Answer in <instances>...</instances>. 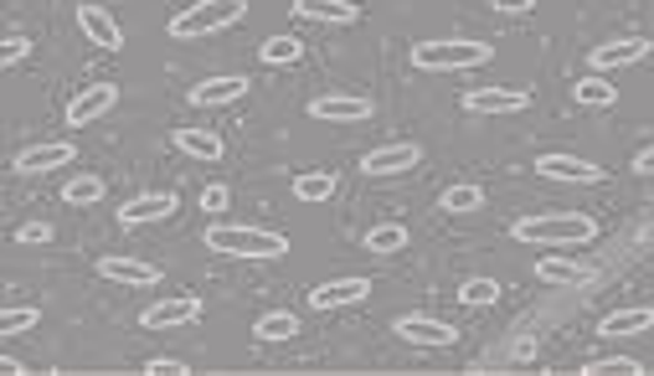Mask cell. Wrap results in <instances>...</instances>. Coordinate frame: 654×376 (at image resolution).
Wrapping results in <instances>:
<instances>
[{"instance_id":"23","label":"cell","mask_w":654,"mask_h":376,"mask_svg":"<svg viewBox=\"0 0 654 376\" xmlns=\"http://www.w3.org/2000/svg\"><path fill=\"white\" fill-rule=\"evenodd\" d=\"M572 93H577V103H587V109H613V103H619V88L608 83V72H587V78H577Z\"/></svg>"},{"instance_id":"24","label":"cell","mask_w":654,"mask_h":376,"mask_svg":"<svg viewBox=\"0 0 654 376\" xmlns=\"http://www.w3.org/2000/svg\"><path fill=\"white\" fill-rule=\"evenodd\" d=\"M438 206H443L449 217H464V212H480V206H485V191L474 186V181H453V186L438 196Z\"/></svg>"},{"instance_id":"35","label":"cell","mask_w":654,"mask_h":376,"mask_svg":"<svg viewBox=\"0 0 654 376\" xmlns=\"http://www.w3.org/2000/svg\"><path fill=\"white\" fill-rule=\"evenodd\" d=\"M227 202H233V191L222 186V181H212V186L202 191V212H212V217H217V212H227Z\"/></svg>"},{"instance_id":"13","label":"cell","mask_w":654,"mask_h":376,"mask_svg":"<svg viewBox=\"0 0 654 376\" xmlns=\"http://www.w3.org/2000/svg\"><path fill=\"white\" fill-rule=\"evenodd\" d=\"M392 330H397V341H407V345H438V351L459 341V330L443 326V320H433V315H397V320H392Z\"/></svg>"},{"instance_id":"7","label":"cell","mask_w":654,"mask_h":376,"mask_svg":"<svg viewBox=\"0 0 654 376\" xmlns=\"http://www.w3.org/2000/svg\"><path fill=\"white\" fill-rule=\"evenodd\" d=\"M309 119L315 124H367L371 99L367 93H319V99H309Z\"/></svg>"},{"instance_id":"27","label":"cell","mask_w":654,"mask_h":376,"mask_svg":"<svg viewBox=\"0 0 654 376\" xmlns=\"http://www.w3.org/2000/svg\"><path fill=\"white\" fill-rule=\"evenodd\" d=\"M294 196H300V202H309V206L330 202V196H336V175H330V171H304V175H294Z\"/></svg>"},{"instance_id":"3","label":"cell","mask_w":654,"mask_h":376,"mask_svg":"<svg viewBox=\"0 0 654 376\" xmlns=\"http://www.w3.org/2000/svg\"><path fill=\"white\" fill-rule=\"evenodd\" d=\"M243 16H248V0H196L191 11L170 16V36L176 42H202V36H217L227 26H237Z\"/></svg>"},{"instance_id":"16","label":"cell","mask_w":654,"mask_h":376,"mask_svg":"<svg viewBox=\"0 0 654 376\" xmlns=\"http://www.w3.org/2000/svg\"><path fill=\"white\" fill-rule=\"evenodd\" d=\"M248 93V78L243 72H217V78H202V83H191V103L196 109H227Z\"/></svg>"},{"instance_id":"1","label":"cell","mask_w":654,"mask_h":376,"mask_svg":"<svg viewBox=\"0 0 654 376\" xmlns=\"http://www.w3.org/2000/svg\"><path fill=\"white\" fill-rule=\"evenodd\" d=\"M510 238L526 248H583L598 238V223L583 212H556V217H520L510 227Z\"/></svg>"},{"instance_id":"10","label":"cell","mask_w":654,"mask_h":376,"mask_svg":"<svg viewBox=\"0 0 654 376\" xmlns=\"http://www.w3.org/2000/svg\"><path fill=\"white\" fill-rule=\"evenodd\" d=\"M537 175L562 181V186H598V181H604V171H598L593 160H583V155H556V150L537 160Z\"/></svg>"},{"instance_id":"11","label":"cell","mask_w":654,"mask_h":376,"mask_svg":"<svg viewBox=\"0 0 654 376\" xmlns=\"http://www.w3.org/2000/svg\"><path fill=\"white\" fill-rule=\"evenodd\" d=\"M99 274L109 278V284H124V289H155V284H160V269L145 263V258H129V253L99 258Z\"/></svg>"},{"instance_id":"39","label":"cell","mask_w":654,"mask_h":376,"mask_svg":"<svg viewBox=\"0 0 654 376\" xmlns=\"http://www.w3.org/2000/svg\"><path fill=\"white\" fill-rule=\"evenodd\" d=\"M510 356H516V361H531V356H537V341H531V335H520V341L510 345Z\"/></svg>"},{"instance_id":"19","label":"cell","mask_w":654,"mask_h":376,"mask_svg":"<svg viewBox=\"0 0 654 376\" xmlns=\"http://www.w3.org/2000/svg\"><path fill=\"white\" fill-rule=\"evenodd\" d=\"M644 330H654V305L608 309L604 326H598V335H608V341H623V335H644Z\"/></svg>"},{"instance_id":"28","label":"cell","mask_w":654,"mask_h":376,"mask_svg":"<svg viewBox=\"0 0 654 376\" xmlns=\"http://www.w3.org/2000/svg\"><path fill=\"white\" fill-rule=\"evenodd\" d=\"M258 57H263L269 68H294V62L304 57V42L300 36H269V42L258 47Z\"/></svg>"},{"instance_id":"15","label":"cell","mask_w":654,"mask_h":376,"mask_svg":"<svg viewBox=\"0 0 654 376\" xmlns=\"http://www.w3.org/2000/svg\"><path fill=\"white\" fill-rule=\"evenodd\" d=\"M176 206H181V196H176V191H145V196H129V202L119 206V223H124V227L166 223Z\"/></svg>"},{"instance_id":"34","label":"cell","mask_w":654,"mask_h":376,"mask_svg":"<svg viewBox=\"0 0 654 376\" xmlns=\"http://www.w3.org/2000/svg\"><path fill=\"white\" fill-rule=\"evenodd\" d=\"M16 242H21V248H47V242H52V227H47V223H21V227H16Z\"/></svg>"},{"instance_id":"22","label":"cell","mask_w":654,"mask_h":376,"mask_svg":"<svg viewBox=\"0 0 654 376\" xmlns=\"http://www.w3.org/2000/svg\"><path fill=\"white\" fill-rule=\"evenodd\" d=\"M537 278H541V284H593V278H598V269H593V263H583V258H541Z\"/></svg>"},{"instance_id":"12","label":"cell","mask_w":654,"mask_h":376,"mask_svg":"<svg viewBox=\"0 0 654 376\" xmlns=\"http://www.w3.org/2000/svg\"><path fill=\"white\" fill-rule=\"evenodd\" d=\"M650 57V42L644 36H619V42H604V47L587 52V68L593 72H619V68H634Z\"/></svg>"},{"instance_id":"5","label":"cell","mask_w":654,"mask_h":376,"mask_svg":"<svg viewBox=\"0 0 654 376\" xmlns=\"http://www.w3.org/2000/svg\"><path fill=\"white\" fill-rule=\"evenodd\" d=\"M202 320V299L196 294H176V299H155L139 309V330H181Z\"/></svg>"},{"instance_id":"26","label":"cell","mask_w":654,"mask_h":376,"mask_svg":"<svg viewBox=\"0 0 654 376\" xmlns=\"http://www.w3.org/2000/svg\"><path fill=\"white\" fill-rule=\"evenodd\" d=\"M407 248V227L403 223H376L367 232V253H376V258H392V253H403Z\"/></svg>"},{"instance_id":"14","label":"cell","mask_w":654,"mask_h":376,"mask_svg":"<svg viewBox=\"0 0 654 376\" xmlns=\"http://www.w3.org/2000/svg\"><path fill=\"white\" fill-rule=\"evenodd\" d=\"M72 160H78L72 139H42V145H26V150L16 155V171L21 175H47V171H57V166H72Z\"/></svg>"},{"instance_id":"25","label":"cell","mask_w":654,"mask_h":376,"mask_svg":"<svg viewBox=\"0 0 654 376\" xmlns=\"http://www.w3.org/2000/svg\"><path fill=\"white\" fill-rule=\"evenodd\" d=\"M252 335H258V341H294V335H300V315H294V309H273V315H263V320H258V326H252Z\"/></svg>"},{"instance_id":"40","label":"cell","mask_w":654,"mask_h":376,"mask_svg":"<svg viewBox=\"0 0 654 376\" xmlns=\"http://www.w3.org/2000/svg\"><path fill=\"white\" fill-rule=\"evenodd\" d=\"M0 372H5V376H21V372H26V366H21L16 356H0Z\"/></svg>"},{"instance_id":"30","label":"cell","mask_w":654,"mask_h":376,"mask_svg":"<svg viewBox=\"0 0 654 376\" xmlns=\"http://www.w3.org/2000/svg\"><path fill=\"white\" fill-rule=\"evenodd\" d=\"M644 366H639L634 356H604V361H583V376H639Z\"/></svg>"},{"instance_id":"18","label":"cell","mask_w":654,"mask_h":376,"mask_svg":"<svg viewBox=\"0 0 654 376\" xmlns=\"http://www.w3.org/2000/svg\"><path fill=\"white\" fill-rule=\"evenodd\" d=\"M371 294V278H330V284H319V289H309V305L315 309H351V305H361Z\"/></svg>"},{"instance_id":"21","label":"cell","mask_w":654,"mask_h":376,"mask_svg":"<svg viewBox=\"0 0 654 376\" xmlns=\"http://www.w3.org/2000/svg\"><path fill=\"white\" fill-rule=\"evenodd\" d=\"M289 11H294L300 21H319V26H351L356 21L351 0H294Z\"/></svg>"},{"instance_id":"20","label":"cell","mask_w":654,"mask_h":376,"mask_svg":"<svg viewBox=\"0 0 654 376\" xmlns=\"http://www.w3.org/2000/svg\"><path fill=\"white\" fill-rule=\"evenodd\" d=\"M170 145H176L181 155H191V160H202V166H217V160H222V135L196 129V124H181V129L170 135Z\"/></svg>"},{"instance_id":"2","label":"cell","mask_w":654,"mask_h":376,"mask_svg":"<svg viewBox=\"0 0 654 376\" xmlns=\"http://www.w3.org/2000/svg\"><path fill=\"white\" fill-rule=\"evenodd\" d=\"M202 242L222 258H284L289 242L284 232H269V227H248V223H212L202 232Z\"/></svg>"},{"instance_id":"37","label":"cell","mask_w":654,"mask_h":376,"mask_svg":"<svg viewBox=\"0 0 654 376\" xmlns=\"http://www.w3.org/2000/svg\"><path fill=\"white\" fill-rule=\"evenodd\" d=\"M531 5H537V0H495V11H500V16H526Z\"/></svg>"},{"instance_id":"9","label":"cell","mask_w":654,"mask_h":376,"mask_svg":"<svg viewBox=\"0 0 654 376\" xmlns=\"http://www.w3.org/2000/svg\"><path fill=\"white\" fill-rule=\"evenodd\" d=\"M459 103H464V114L495 119V114H520V109L531 103V93H526V88H470Z\"/></svg>"},{"instance_id":"38","label":"cell","mask_w":654,"mask_h":376,"mask_svg":"<svg viewBox=\"0 0 654 376\" xmlns=\"http://www.w3.org/2000/svg\"><path fill=\"white\" fill-rule=\"evenodd\" d=\"M634 171L639 175H654V145H644V150L634 155Z\"/></svg>"},{"instance_id":"17","label":"cell","mask_w":654,"mask_h":376,"mask_svg":"<svg viewBox=\"0 0 654 376\" xmlns=\"http://www.w3.org/2000/svg\"><path fill=\"white\" fill-rule=\"evenodd\" d=\"M78 32H83L93 47H103V52H119V47H124V32H119V21L109 16L103 5H93V0H88V5H78Z\"/></svg>"},{"instance_id":"36","label":"cell","mask_w":654,"mask_h":376,"mask_svg":"<svg viewBox=\"0 0 654 376\" xmlns=\"http://www.w3.org/2000/svg\"><path fill=\"white\" fill-rule=\"evenodd\" d=\"M145 372H150V376H181L185 366L176 356H155V361H145Z\"/></svg>"},{"instance_id":"31","label":"cell","mask_w":654,"mask_h":376,"mask_svg":"<svg viewBox=\"0 0 654 376\" xmlns=\"http://www.w3.org/2000/svg\"><path fill=\"white\" fill-rule=\"evenodd\" d=\"M36 326H42V309L36 305H26V309L11 305L5 315H0V335H21V330H36Z\"/></svg>"},{"instance_id":"32","label":"cell","mask_w":654,"mask_h":376,"mask_svg":"<svg viewBox=\"0 0 654 376\" xmlns=\"http://www.w3.org/2000/svg\"><path fill=\"white\" fill-rule=\"evenodd\" d=\"M459 299H464V305H470V309H480V305H495V299H500V284H495V278H470V284L459 289Z\"/></svg>"},{"instance_id":"33","label":"cell","mask_w":654,"mask_h":376,"mask_svg":"<svg viewBox=\"0 0 654 376\" xmlns=\"http://www.w3.org/2000/svg\"><path fill=\"white\" fill-rule=\"evenodd\" d=\"M26 57H32V36L11 32V36H5V47H0V68H21Z\"/></svg>"},{"instance_id":"6","label":"cell","mask_w":654,"mask_h":376,"mask_svg":"<svg viewBox=\"0 0 654 376\" xmlns=\"http://www.w3.org/2000/svg\"><path fill=\"white\" fill-rule=\"evenodd\" d=\"M413 166H422V145H413V139L376 145V150L361 155V175H371V181H382V175H403V171H413Z\"/></svg>"},{"instance_id":"4","label":"cell","mask_w":654,"mask_h":376,"mask_svg":"<svg viewBox=\"0 0 654 376\" xmlns=\"http://www.w3.org/2000/svg\"><path fill=\"white\" fill-rule=\"evenodd\" d=\"M489 57H495L489 42H459V36H449V42H413V68L418 72H470L480 62H489Z\"/></svg>"},{"instance_id":"29","label":"cell","mask_w":654,"mask_h":376,"mask_svg":"<svg viewBox=\"0 0 654 376\" xmlns=\"http://www.w3.org/2000/svg\"><path fill=\"white\" fill-rule=\"evenodd\" d=\"M103 196H109V186H103L99 175H72L68 186H63V202L68 206H99Z\"/></svg>"},{"instance_id":"8","label":"cell","mask_w":654,"mask_h":376,"mask_svg":"<svg viewBox=\"0 0 654 376\" xmlns=\"http://www.w3.org/2000/svg\"><path fill=\"white\" fill-rule=\"evenodd\" d=\"M119 103V88L114 83H88V88H78L68 99V129H88V124H99L109 109Z\"/></svg>"},{"instance_id":"41","label":"cell","mask_w":654,"mask_h":376,"mask_svg":"<svg viewBox=\"0 0 654 376\" xmlns=\"http://www.w3.org/2000/svg\"><path fill=\"white\" fill-rule=\"evenodd\" d=\"M639 248H654V223L639 227Z\"/></svg>"}]
</instances>
